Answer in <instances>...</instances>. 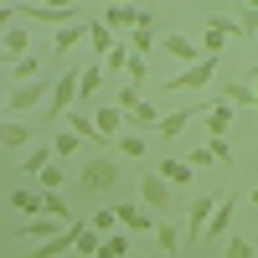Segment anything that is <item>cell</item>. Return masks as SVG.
I'll return each mask as SVG.
<instances>
[{
  "mask_svg": "<svg viewBox=\"0 0 258 258\" xmlns=\"http://www.w3.org/2000/svg\"><path fill=\"white\" fill-rule=\"evenodd\" d=\"M83 78H78V109L83 103H93L98 98V88H103V62H88V68H78Z\"/></svg>",
  "mask_w": 258,
  "mask_h": 258,
  "instance_id": "2e32d148",
  "label": "cell"
},
{
  "mask_svg": "<svg viewBox=\"0 0 258 258\" xmlns=\"http://www.w3.org/2000/svg\"><path fill=\"white\" fill-rule=\"evenodd\" d=\"M88 41H93V52H98V62H103V57H109V52L119 47V36H114L109 26H103V21H98V16L88 21Z\"/></svg>",
  "mask_w": 258,
  "mask_h": 258,
  "instance_id": "44dd1931",
  "label": "cell"
},
{
  "mask_svg": "<svg viewBox=\"0 0 258 258\" xmlns=\"http://www.w3.org/2000/svg\"><path fill=\"white\" fill-rule=\"evenodd\" d=\"M6 16H31V21H41V26H78V21H88L78 6H6Z\"/></svg>",
  "mask_w": 258,
  "mask_h": 258,
  "instance_id": "6da1fadb",
  "label": "cell"
},
{
  "mask_svg": "<svg viewBox=\"0 0 258 258\" xmlns=\"http://www.w3.org/2000/svg\"><path fill=\"white\" fill-rule=\"evenodd\" d=\"M11 207L21 212V217H41V212H47V191H36V186H16V191H11Z\"/></svg>",
  "mask_w": 258,
  "mask_h": 258,
  "instance_id": "4fadbf2b",
  "label": "cell"
},
{
  "mask_svg": "<svg viewBox=\"0 0 258 258\" xmlns=\"http://www.w3.org/2000/svg\"><path fill=\"white\" fill-rule=\"evenodd\" d=\"M124 47L135 52V57H145V62H150V52H155V31H150V26H140V31H129V41H124Z\"/></svg>",
  "mask_w": 258,
  "mask_h": 258,
  "instance_id": "cb8c5ba5",
  "label": "cell"
},
{
  "mask_svg": "<svg viewBox=\"0 0 258 258\" xmlns=\"http://www.w3.org/2000/svg\"><path fill=\"white\" fill-rule=\"evenodd\" d=\"M78 186L88 191V197H98V191H114V186H119V165H114L109 155H93L88 165H83V176H78Z\"/></svg>",
  "mask_w": 258,
  "mask_h": 258,
  "instance_id": "7a4b0ae2",
  "label": "cell"
},
{
  "mask_svg": "<svg viewBox=\"0 0 258 258\" xmlns=\"http://www.w3.org/2000/svg\"><path fill=\"white\" fill-rule=\"evenodd\" d=\"M227 124H232V103H212V114H207V135L212 140H227Z\"/></svg>",
  "mask_w": 258,
  "mask_h": 258,
  "instance_id": "7402d4cb",
  "label": "cell"
},
{
  "mask_svg": "<svg viewBox=\"0 0 258 258\" xmlns=\"http://www.w3.org/2000/svg\"><path fill=\"white\" fill-rule=\"evenodd\" d=\"M124 253H129V238H119V232L103 238V248H98V258H124Z\"/></svg>",
  "mask_w": 258,
  "mask_h": 258,
  "instance_id": "e575fe53",
  "label": "cell"
},
{
  "mask_svg": "<svg viewBox=\"0 0 258 258\" xmlns=\"http://www.w3.org/2000/svg\"><path fill=\"white\" fill-rule=\"evenodd\" d=\"M114 103H119L124 114H140V109H145V98H140V88H135V83H124V88L114 93Z\"/></svg>",
  "mask_w": 258,
  "mask_h": 258,
  "instance_id": "f546056e",
  "label": "cell"
},
{
  "mask_svg": "<svg viewBox=\"0 0 258 258\" xmlns=\"http://www.w3.org/2000/svg\"><path fill=\"white\" fill-rule=\"evenodd\" d=\"M232 212H238V191H227V197L217 202V212H212V222H207V238H222V243H227V222H232Z\"/></svg>",
  "mask_w": 258,
  "mask_h": 258,
  "instance_id": "9a60e30c",
  "label": "cell"
},
{
  "mask_svg": "<svg viewBox=\"0 0 258 258\" xmlns=\"http://www.w3.org/2000/svg\"><path fill=\"white\" fill-rule=\"evenodd\" d=\"M26 47H31L26 26H6V52H11V62H21V57H26Z\"/></svg>",
  "mask_w": 258,
  "mask_h": 258,
  "instance_id": "4316f807",
  "label": "cell"
},
{
  "mask_svg": "<svg viewBox=\"0 0 258 258\" xmlns=\"http://www.w3.org/2000/svg\"><path fill=\"white\" fill-rule=\"evenodd\" d=\"M36 186H41V191H57V186H62V160H52L47 170H41V181H36Z\"/></svg>",
  "mask_w": 258,
  "mask_h": 258,
  "instance_id": "d590c367",
  "label": "cell"
},
{
  "mask_svg": "<svg viewBox=\"0 0 258 258\" xmlns=\"http://www.w3.org/2000/svg\"><path fill=\"white\" fill-rule=\"evenodd\" d=\"M222 258H258V253H253L248 238H227V243H222Z\"/></svg>",
  "mask_w": 258,
  "mask_h": 258,
  "instance_id": "836d02e7",
  "label": "cell"
},
{
  "mask_svg": "<svg viewBox=\"0 0 258 258\" xmlns=\"http://www.w3.org/2000/svg\"><path fill=\"white\" fill-rule=\"evenodd\" d=\"M68 227H78V222H57V217H26V222H16V238H26L31 248H41V243H52V238H62Z\"/></svg>",
  "mask_w": 258,
  "mask_h": 258,
  "instance_id": "3957f363",
  "label": "cell"
},
{
  "mask_svg": "<svg viewBox=\"0 0 258 258\" xmlns=\"http://www.w3.org/2000/svg\"><path fill=\"white\" fill-rule=\"evenodd\" d=\"M88 227L98 232V238H114V227H119V212H114V207H98L93 217H88Z\"/></svg>",
  "mask_w": 258,
  "mask_h": 258,
  "instance_id": "d4e9b609",
  "label": "cell"
},
{
  "mask_svg": "<svg viewBox=\"0 0 258 258\" xmlns=\"http://www.w3.org/2000/svg\"><path fill=\"white\" fill-rule=\"evenodd\" d=\"M114 145H119V150H124V155H135V160H145V145H150V140H145V135H140V129H124V135H119V140H114Z\"/></svg>",
  "mask_w": 258,
  "mask_h": 258,
  "instance_id": "f1b7e54d",
  "label": "cell"
},
{
  "mask_svg": "<svg viewBox=\"0 0 258 258\" xmlns=\"http://www.w3.org/2000/svg\"><path fill=\"white\" fill-rule=\"evenodd\" d=\"M160 176H165V181H176V186H186V181H191V165L170 155V160H160Z\"/></svg>",
  "mask_w": 258,
  "mask_h": 258,
  "instance_id": "1f68e13d",
  "label": "cell"
},
{
  "mask_svg": "<svg viewBox=\"0 0 258 258\" xmlns=\"http://www.w3.org/2000/svg\"><path fill=\"white\" fill-rule=\"evenodd\" d=\"M78 232H83V222H78V227H68V232H62V238H52V243L31 248V258H62L68 248H78Z\"/></svg>",
  "mask_w": 258,
  "mask_h": 258,
  "instance_id": "d6986e66",
  "label": "cell"
},
{
  "mask_svg": "<svg viewBox=\"0 0 258 258\" xmlns=\"http://www.w3.org/2000/svg\"><path fill=\"white\" fill-rule=\"evenodd\" d=\"M114 212H119V227H129V232H155V222H150V212L140 202H119Z\"/></svg>",
  "mask_w": 258,
  "mask_h": 258,
  "instance_id": "e0dca14e",
  "label": "cell"
},
{
  "mask_svg": "<svg viewBox=\"0 0 258 258\" xmlns=\"http://www.w3.org/2000/svg\"><path fill=\"white\" fill-rule=\"evenodd\" d=\"M155 243L165 248V258L181 253V222H155Z\"/></svg>",
  "mask_w": 258,
  "mask_h": 258,
  "instance_id": "603a6c76",
  "label": "cell"
},
{
  "mask_svg": "<svg viewBox=\"0 0 258 258\" xmlns=\"http://www.w3.org/2000/svg\"><path fill=\"white\" fill-rule=\"evenodd\" d=\"M88 21H93V16H88ZM88 21H78V26H62V31L52 36V57H62V52H73L78 41L88 36Z\"/></svg>",
  "mask_w": 258,
  "mask_h": 258,
  "instance_id": "ffe728a7",
  "label": "cell"
},
{
  "mask_svg": "<svg viewBox=\"0 0 258 258\" xmlns=\"http://www.w3.org/2000/svg\"><path fill=\"white\" fill-rule=\"evenodd\" d=\"M124 109H119V103H98V109H93V124H98V135H103V150H109L119 135H124Z\"/></svg>",
  "mask_w": 258,
  "mask_h": 258,
  "instance_id": "8fae6325",
  "label": "cell"
},
{
  "mask_svg": "<svg viewBox=\"0 0 258 258\" xmlns=\"http://www.w3.org/2000/svg\"><path fill=\"white\" fill-rule=\"evenodd\" d=\"M31 124H21V119H6V135H0V145H6V155H26L31 150Z\"/></svg>",
  "mask_w": 258,
  "mask_h": 258,
  "instance_id": "5bb4252c",
  "label": "cell"
},
{
  "mask_svg": "<svg viewBox=\"0 0 258 258\" xmlns=\"http://www.w3.org/2000/svg\"><path fill=\"white\" fill-rule=\"evenodd\" d=\"M129 62H135V52H129L124 41H119V47H114L109 57H103V73H129Z\"/></svg>",
  "mask_w": 258,
  "mask_h": 258,
  "instance_id": "4dcf8cb0",
  "label": "cell"
},
{
  "mask_svg": "<svg viewBox=\"0 0 258 258\" xmlns=\"http://www.w3.org/2000/svg\"><path fill=\"white\" fill-rule=\"evenodd\" d=\"M78 78H83V73H73V68H68V73H62V78L52 83V103H47V119H57V124H62V119H68V114L78 109Z\"/></svg>",
  "mask_w": 258,
  "mask_h": 258,
  "instance_id": "277c9868",
  "label": "cell"
},
{
  "mask_svg": "<svg viewBox=\"0 0 258 258\" xmlns=\"http://www.w3.org/2000/svg\"><path fill=\"white\" fill-rule=\"evenodd\" d=\"M238 16H243V21H238V26H243V31H248V36H253V31H258V6H243V11H238Z\"/></svg>",
  "mask_w": 258,
  "mask_h": 258,
  "instance_id": "f35d334b",
  "label": "cell"
},
{
  "mask_svg": "<svg viewBox=\"0 0 258 258\" xmlns=\"http://www.w3.org/2000/svg\"><path fill=\"white\" fill-rule=\"evenodd\" d=\"M78 145H83V140L73 135V129H62V124H57V135H52V150H57V160H68V155H78Z\"/></svg>",
  "mask_w": 258,
  "mask_h": 258,
  "instance_id": "83f0119b",
  "label": "cell"
},
{
  "mask_svg": "<svg viewBox=\"0 0 258 258\" xmlns=\"http://www.w3.org/2000/svg\"><path fill=\"white\" fill-rule=\"evenodd\" d=\"M160 47H165V52H170V57H181V62H186V68H197V62H202V57H207V52H202V41H191V36H186V31H170V36H165V41H160Z\"/></svg>",
  "mask_w": 258,
  "mask_h": 258,
  "instance_id": "7c38bea8",
  "label": "cell"
},
{
  "mask_svg": "<svg viewBox=\"0 0 258 258\" xmlns=\"http://www.w3.org/2000/svg\"><path fill=\"white\" fill-rule=\"evenodd\" d=\"M145 68H150L145 57H135V62H129V83H135V88H140V83H145Z\"/></svg>",
  "mask_w": 258,
  "mask_h": 258,
  "instance_id": "ab89813d",
  "label": "cell"
},
{
  "mask_svg": "<svg viewBox=\"0 0 258 258\" xmlns=\"http://www.w3.org/2000/svg\"><path fill=\"white\" fill-rule=\"evenodd\" d=\"M217 191H207V197H197L191 202V212H186V243H202L207 238V222H212V212H217Z\"/></svg>",
  "mask_w": 258,
  "mask_h": 258,
  "instance_id": "52a82bcc",
  "label": "cell"
},
{
  "mask_svg": "<svg viewBox=\"0 0 258 258\" xmlns=\"http://www.w3.org/2000/svg\"><path fill=\"white\" fill-rule=\"evenodd\" d=\"M98 248H103V238H98L88 222H83V232H78V253H83V258H98Z\"/></svg>",
  "mask_w": 258,
  "mask_h": 258,
  "instance_id": "d6a6232c",
  "label": "cell"
},
{
  "mask_svg": "<svg viewBox=\"0 0 258 258\" xmlns=\"http://www.w3.org/2000/svg\"><path fill=\"white\" fill-rule=\"evenodd\" d=\"M186 165H191V170H197V165H212V150H191V155H186Z\"/></svg>",
  "mask_w": 258,
  "mask_h": 258,
  "instance_id": "60d3db41",
  "label": "cell"
},
{
  "mask_svg": "<svg viewBox=\"0 0 258 258\" xmlns=\"http://www.w3.org/2000/svg\"><path fill=\"white\" fill-rule=\"evenodd\" d=\"M248 83H253V88H258V62H253V68H248Z\"/></svg>",
  "mask_w": 258,
  "mask_h": 258,
  "instance_id": "b9f144b4",
  "label": "cell"
},
{
  "mask_svg": "<svg viewBox=\"0 0 258 258\" xmlns=\"http://www.w3.org/2000/svg\"><path fill=\"white\" fill-rule=\"evenodd\" d=\"M57 160V150H52V140H36L26 155H21V181H41V170H47Z\"/></svg>",
  "mask_w": 258,
  "mask_h": 258,
  "instance_id": "30bf717a",
  "label": "cell"
},
{
  "mask_svg": "<svg viewBox=\"0 0 258 258\" xmlns=\"http://www.w3.org/2000/svg\"><path fill=\"white\" fill-rule=\"evenodd\" d=\"M62 129H73L78 140H88V145H98V150H103V135H98V124H93L88 114H83V109H73L68 119H62Z\"/></svg>",
  "mask_w": 258,
  "mask_h": 258,
  "instance_id": "ac0fdd59",
  "label": "cell"
},
{
  "mask_svg": "<svg viewBox=\"0 0 258 258\" xmlns=\"http://www.w3.org/2000/svg\"><path fill=\"white\" fill-rule=\"evenodd\" d=\"M140 207L145 212H165L170 207V181L160 176V170H150V176L140 181Z\"/></svg>",
  "mask_w": 258,
  "mask_h": 258,
  "instance_id": "9c48e42d",
  "label": "cell"
},
{
  "mask_svg": "<svg viewBox=\"0 0 258 258\" xmlns=\"http://www.w3.org/2000/svg\"><path fill=\"white\" fill-rule=\"evenodd\" d=\"M41 98H47V83H21V88H11V98H6V114L21 119V114H31ZM47 103H52V98H47Z\"/></svg>",
  "mask_w": 258,
  "mask_h": 258,
  "instance_id": "ba28073f",
  "label": "cell"
},
{
  "mask_svg": "<svg viewBox=\"0 0 258 258\" xmlns=\"http://www.w3.org/2000/svg\"><path fill=\"white\" fill-rule=\"evenodd\" d=\"M36 73H41V57H21V62H11V78H16V88H21V83H41Z\"/></svg>",
  "mask_w": 258,
  "mask_h": 258,
  "instance_id": "484cf974",
  "label": "cell"
},
{
  "mask_svg": "<svg viewBox=\"0 0 258 258\" xmlns=\"http://www.w3.org/2000/svg\"><path fill=\"white\" fill-rule=\"evenodd\" d=\"M248 202H253V207H258V186H253V191H248Z\"/></svg>",
  "mask_w": 258,
  "mask_h": 258,
  "instance_id": "7bdbcfd3",
  "label": "cell"
},
{
  "mask_svg": "<svg viewBox=\"0 0 258 258\" xmlns=\"http://www.w3.org/2000/svg\"><path fill=\"white\" fill-rule=\"evenodd\" d=\"M217 68H222L217 57H202L197 68H181L176 78H165V93H186V88H207V83L217 78Z\"/></svg>",
  "mask_w": 258,
  "mask_h": 258,
  "instance_id": "5b68a950",
  "label": "cell"
},
{
  "mask_svg": "<svg viewBox=\"0 0 258 258\" xmlns=\"http://www.w3.org/2000/svg\"><path fill=\"white\" fill-rule=\"evenodd\" d=\"M238 31H243L238 21H227V16H207V31H202V52L222 62V52H227V36H238Z\"/></svg>",
  "mask_w": 258,
  "mask_h": 258,
  "instance_id": "8992f818",
  "label": "cell"
},
{
  "mask_svg": "<svg viewBox=\"0 0 258 258\" xmlns=\"http://www.w3.org/2000/svg\"><path fill=\"white\" fill-rule=\"evenodd\" d=\"M129 119H135L140 129H150V124L160 129V109H155V103H145V109H140V114H129Z\"/></svg>",
  "mask_w": 258,
  "mask_h": 258,
  "instance_id": "8d00e7d4",
  "label": "cell"
},
{
  "mask_svg": "<svg viewBox=\"0 0 258 258\" xmlns=\"http://www.w3.org/2000/svg\"><path fill=\"white\" fill-rule=\"evenodd\" d=\"M207 150H212V160H222V165H232V150H227V140H207Z\"/></svg>",
  "mask_w": 258,
  "mask_h": 258,
  "instance_id": "74e56055",
  "label": "cell"
}]
</instances>
